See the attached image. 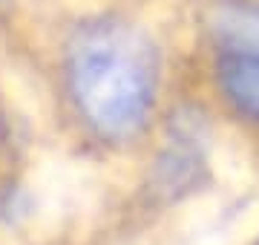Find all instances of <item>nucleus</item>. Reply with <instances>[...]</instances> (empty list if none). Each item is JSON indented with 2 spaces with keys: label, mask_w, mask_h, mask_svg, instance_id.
<instances>
[{
  "label": "nucleus",
  "mask_w": 259,
  "mask_h": 245,
  "mask_svg": "<svg viewBox=\"0 0 259 245\" xmlns=\"http://www.w3.org/2000/svg\"><path fill=\"white\" fill-rule=\"evenodd\" d=\"M66 78L78 113L98 136L130 139L156 98V52L136 26L95 20L75 32Z\"/></svg>",
  "instance_id": "f257e3e1"
},
{
  "label": "nucleus",
  "mask_w": 259,
  "mask_h": 245,
  "mask_svg": "<svg viewBox=\"0 0 259 245\" xmlns=\"http://www.w3.org/2000/svg\"><path fill=\"white\" fill-rule=\"evenodd\" d=\"M219 84L228 101L259 121V9L231 6L219 15Z\"/></svg>",
  "instance_id": "f03ea898"
}]
</instances>
